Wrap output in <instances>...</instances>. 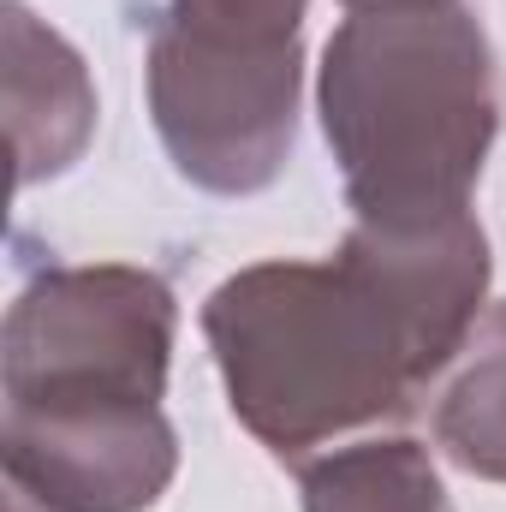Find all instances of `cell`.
<instances>
[{
	"instance_id": "6da1fadb",
	"label": "cell",
	"mask_w": 506,
	"mask_h": 512,
	"mask_svg": "<svg viewBox=\"0 0 506 512\" xmlns=\"http://www.w3.org/2000/svg\"><path fill=\"white\" fill-rule=\"evenodd\" d=\"M489 239L465 215L429 227L358 221L328 262H256L215 286L203 334L233 417L280 459L393 423L483 316Z\"/></svg>"
},
{
	"instance_id": "277c9868",
	"label": "cell",
	"mask_w": 506,
	"mask_h": 512,
	"mask_svg": "<svg viewBox=\"0 0 506 512\" xmlns=\"http://www.w3.org/2000/svg\"><path fill=\"white\" fill-rule=\"evenodd\" d=\"M173 292L161 274L102 262L30 280L6 316V423H84L161 411Z\"/></svg>"
},
{
	"instance_id": "3957f363",
	"label": "cell",
	"mask_w": 506,
	"mask_h": 512,
	"mask_svg": "<svg viewBox=\"0 0 506 512\" xmlns=\"http://www.w3.org/2000/svg\"><path fill=\"white\" fill-rule=\"evenodd\" d=\"M304 0H167L149 36V114L203 191H262L298 126Z\"/></svg>"
},
{
	"instance_id": "8992f818",
	"label": "cell",
	"mask_w": 506,
	"mask_h": 512,
	"mask_svg": "<svg viewBox=\"0 0 506 512\" xmlns=\"http://www.w3.org/2000/svg\"><path fill=\"white\" fill-rule=\"evenodd\" d=\"M304 512H453L411 441H364L304 471Z\"/></svg>"
},
{
	"instance_id": "52a82bcc",
	"label": "cell",
	"mask_w": 506,
	"mask_h": 512,
	"mask_svg": "<svg viewBox=\"0 0 506 512\" xmlns=\"http://www.w3.org/2000/svg\"><path fill=\"white\" fill-rule=\"evenodd\" d=\"M346 12H423V6H453V0H340Z\"/></svg>"
},
{
	"instance_id": "5b68a950",
	"label": "cell",
	"mask_w": 506,
	"mask_h": 512,
	"mask_svg": "<svg viewBox=\"0 0 506 512\" xmlns=\"http://www.w3.org/2000/svg\"><path fill=\"white\" fill-rule=\"evenodd\" d=\"M441 376L447 382L435 393V441L471 477L506 483V304L477 316L471 340Z\"/></svg>"
},
{
	"instance_id": "7a4b0ae2",
	"label": "cell",
	"mask_w": 506,
	"mask_h": 512,
	"mask_svg": "<svg viewBox=\"0 0 506 512\" xmlns=\"http://www.w3.org/2000/svg\"><path fill=\"white\" fill-rule=\"evenodd\" d=\"M495 54L459 6L352 12L322 54V131L370 227H429L471 209L495 143Z\"/></svg>"
}]
</instances>
